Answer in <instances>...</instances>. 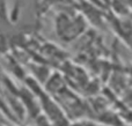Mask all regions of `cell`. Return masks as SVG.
<instances>
[{
	"label": "cell",
	"mask_w": 132,
	"mask_h": 126,
	"mask_svg": "<svg viewBox=\"0 0 132 126\" xmlns=\"http://www.w3.org/2000/svg\"><path fill=\"white\" fill-rule=\"evenodd\" d=\"M8 17V7H7L5 0H0V19Z\"/></svg>",
	"instance_id": "6da1fadb"
}]
</instances>
